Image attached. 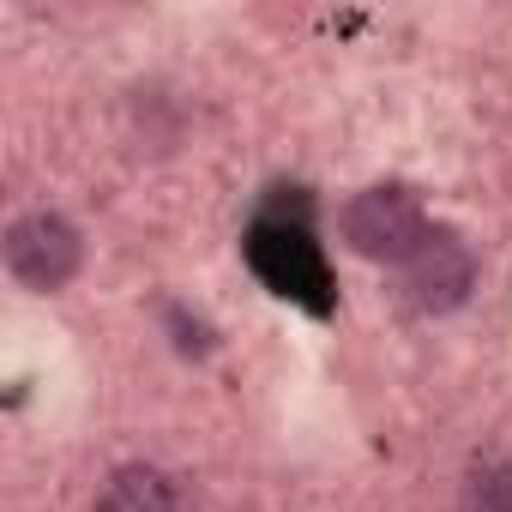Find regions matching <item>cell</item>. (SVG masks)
Returning <instances> with one entry per match:
<instances>
[{"mask_svg":"<svg viewBox=\"0 0 512 512\" xmlns=\"http://www.w3.org/2000/svg\"><path fill=\"white\" fill-rule=\"evenodd\" d=\"M428 205L404 187V181H374V187H356L338 211V235L356 260L368 266H404L410 253L428 241Z\"/></svg>","mask_w":512,"mask_h":512,"instance_id":"6da1fadb","label":"cell"},{"mask_svg":"<svg viewBox=\"0 0 512 512\" xmlns=\"http://www.w3.org/2000/svg\"><path fill=\"white\" fill-rule=\"evenodd\" d=\"M0 260H7V272H13L19 290L55 296V290H67V284L79 278V266H85V235H79V223H73L67 211L37 205V211H19V217L7 223V235H0Z\"/></svg>","mask_w":512,"mask_h":512,"instance_id":"7a4b0ae2","label":"cell"},{"mask_svg":"<svg viewBox=\"0 0 512 512\" xmlns=\"http://www.w3.org/2000/svg\"><path fill=\"white\" fill-rule=\"evenodd\" d=\"M476 278H482V260L476 247L458 235V229H428V241L398 266V284H404V302L422 314V320H446L458 314L470 296H476Z\"/></svg>","mask_w":512,"mask_h":512,"instance_id":"3957f363","label":"cell"},{"mask_svg":"<svg viewBox=\"0 0 512 512\" xmlns=\"http://www.w3.org/2000/svg\"><path fill=\"white\" fill-rule=\"evenodd\" d=\"M91 512H181V482L163 464H115Z\"/></svg>","mask_w":512,"mask_h":512,"instance_id":"277c9868","label":"cell"},{"mask_svg":"<svg viewBox=\"0 0 512 512\" xmlns=\"http://www.w3.org/2000/svg\"><path fill=\"white\" fill-rule=\"evenodd\" d=\"M464 506L470 512H512V464L506 458L476 464L470 482H464Z\"/></svg>","mask_w":512,"mask_h":512,"instance_id":"5b68a950","label":"cell"}]
</instances>
